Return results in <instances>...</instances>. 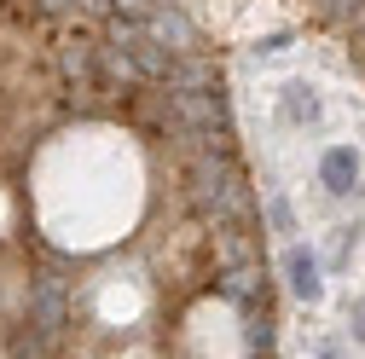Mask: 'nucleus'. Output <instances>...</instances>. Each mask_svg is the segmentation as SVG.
Wrapping results in <instances>:
<instances>
[{"label":"nucleus","instance_id":"obj_1","mask_svg":"<svg viewBox=\"0 0 365 359\" xmlns=\"http://www.w3.org/2000/svg\"><path fill=\"white\" fill-rule=\"evenodd\" d=\"M186 192H192V203L215 220V227H244V220L255 214L250 186H244V168L226 157V151H197V157H192Z\"/></svg>","mask_w":365,"mask_h":359},{"label":"nucleus","instance_id":"obj_2","mask_svg":"<svg viewBox=\"0 0 365 359\" xmlns=\"http://www.w3.org/2000/svg\"><path fill=\"white\" fill-rule=\"evenodd\" d=\"M168 133L192 151H226V99L209 93H168Z\"/></svg>","mask_w":365,"mask_h":359},{"label":"nucleus","instance_id":"obj_3","mask_svg":"<svg viewBox=\"0 0 365 359\" xmlns=\"http://www.w3.org/2000/svg\"><path fill=\"white\" fill-rule=\"evenodd\" d=\"M110 41L133 58L140 81H168V70H174V58H180V53L163 47V41L151 35V24H140V18H116V24H110Z\"/></svg>","mask_w":365,"mask_h":359},{"label":"nucleus","instance_id":"obj_4","mask_svg":"<svg viewBox=\"0 0 365 359\" xmlns=\"http://www.w3.org/2000/svg\"><path fill=\"white\" fill-rule=\"evenodd\" d=\"M29 319L47 331V336H58L64 331V319H70V301H64V284L53 279V273H41L35 284H29Z\"/></svg>","mask_w":365,"mask_h":359},{"label":"nucleus","instance_id":"obj_5","mask_svg":"<svg viewBox=\"0 0 365 359\" xmlns=\"http://www.w3.org/2000/svg\"><path fill=\"white\" fill-rule=\"evenodd\" d=\"M284 279H290V296H296V301H319V296H325V279H319V255L302 249V244L284 255Z\"/></svg>","mask_w":365,"mask_h":359},{"label":"nucleus","instance_id":"obj_6","mask_svg":"<svg viewBox=\"0 0 365 359\" xmlns=\"http://www.w3.org/2000/svg\"><path fill=\"white\" fill-rule=\"evenodd\" d=\"M163 87H168V93H209V87H220V76H215V64H209V58H192V53H180Z\"/></svg>","mask_w":365,"mask_h":359},{"label":"nucleus","instance_id":"obj_7","mask_svg":"<svg viewBox=\"0 0 365 359\" xmlns=\"http://www.w3.org/2000/svg\"><path fill=\"white\" fill-rule=\"evenodd\" d=\"M319 180H325V192H331V197H348V192L359 186V157H354L348 145H331L325 162H319Z\"/></svg>","mask_w":365,"mask_h":359},{"label":"nucleus","instance_id":"obj_8","mask_svg":"<svg viewBox=\"0 0 365 359\" xmlns=\"http://www.w3.org/2000/svg\"><path fill=\"white\" fill-rule=\"evenodd\" d=\"M145 24H151V35L163 41L168 53H192V47H197V35H192V24H186V12H174V6H163V0H157V12H151Z\"/></svg>","mask_w":365,"mask_h":359},{"label":"nucleus","instance_id":"obj_9","mask_svg":"<svg viewBox=\"0 0 365 359\" xmlns=\"http://www.w3.org/2000/svg\"><path fill=\"white\" fill-rule=\"evenodd\" d=\"M58 70H64V81L76 87V93H93V87H99V58H93L87 41H70L64 58H58Z\"/></svg>","mask_w":365,"mask_h":359},{"label":"nucleus","instance_id":"obj_10","mask_svg":"<svg viewBox=\"0 0 365 359\" xmlns=\"http://www.w3.org/2000/svg\"><path fill=\"white\" fill-rule=\"evenodd\" d=\"M93 58H99V81L105 87H128V81H140V70H133V58L116 47V41H105V47H93Z\"/></svg>","mask_w":365,"mask_h":359},{"label":"nucleus","instance_id":"obj_11","mask_svg":"<svg viewBox=\"0 0 365 359\" xmlns=\"http://www.w3.org/2000/svg\"><path fill=\"white\" fill-rule=\"evenodd\" d=\"M284 122H296V128H302V122H319V99H313L307 81H290V87H284Z\"/></svg>","mask_w":365,"mask_h":359},{"label":"nucleus","instance_id":"obj_12","mask_svg":"<svg viewBox=\"0 0 365 359\" xmlns=\"http://www.w3.org/2000/svg\"><path fill=\"white\" fill-rule=\"evenodd\" d=\"M41 353H47V331H41L35 319L6 336V359H41Z\"/></svg>","mask_w":365,"mask_h":359},{"label":"nucleus","instance_id":"obj_13","mask_svg":"<svg viewBox=\"0 0 365 359\" xmlns=\"http://www.w3.org/2000/svg\"><path fill=\"white\" fill-rule=\"evenodd\" d=\"M110 6H116V18H140V24H145V18L157 12V0H110Z\"/></svg>","mask_w":365,"mask_h":359},{"label":"nucleus","instance_id":"obj_14","mask_svg":"<svg viewBox=\"0 0 365 359\" xmlns=\"http://www.w3.org/2000/svg\"><path fill=\"white\" fill-rule=\"evenodd\" d=\"M348 325H354V342L365 348V301H354V319H348Z\"/></svg>","mask_w":365,"mask_h":359},{"label":"nucleus","instance_id":"obj_15","mask_svg":"<svg viewBox=\"0 0 365 359\" xmlns=\"http://www.w3.org/2000/svg\"><path fill=\"white\" fill-rule=\"evenodd\" d=\"M267 214H272V227H279V232H290V209H284L279 197H272V209H267Z\"/></svg>","mask_w":365,"mask_h":359},{"label":"nucleus","instance_id":"obj_16","mask_svg":"<svg viewBox=\"0 0 365 359\" xmlns=\"http://www.w3.org/2000/svg\"><path fill=\"white\" fill-rule=\"evenodd\" d=\"M319 359H342V353H336V342H325V348H319Z\"/></svg>","mask_w":365,"mask_h":359}]
</instances>
